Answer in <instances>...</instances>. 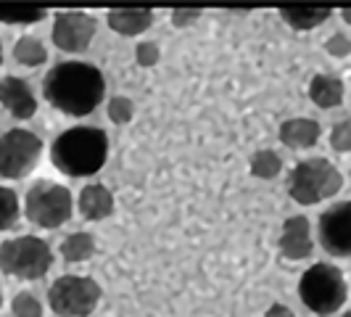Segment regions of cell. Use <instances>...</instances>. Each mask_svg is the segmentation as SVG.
<instances>
[{"label":"cell","instance_id":"cell-1","mask_svg":"<svg viewBox=\"0 0 351 317\" xmlns=\"http://www.w3.org/2000/svg\"><path fill=\"white\" fill-rule=\"evenodd\" d=\"M104 74L88 61L56 64L43 80L45 101L69 117H85L93 108H98V104L104 101Z\"/></svg>","mask_w":351,"mask_h":317},{"label":"cell","instance_id":"cell-2","mask_svg":"<svg viewBox=\"0 0 351 317\" xmlns=\"http://www.w3.org/2000/svg\"><path fill=\"white\" fill-rule=\"evenodd\" d=\"M108 158V135L101 127H69L51 145V161L69 177H90L104 169Z\"/></svg>","mask_w":351,"mask_h":317},{"label":"cell","instance_id":"cell-3","mask_svg":"<svg viewBox=\"0 0 351 317\" xmlns=\"http://www.w3.org/2000/svg\"><path fill=\"white\" fill-rule=\"evenodd\" d=\"M53 264L51 246L37 235H19L0 244V270L19 281H40Z\"/></svg>","mask_w":351,"mask_h":317},{"label":"cell","instance_id":"cell-4","mask_svg":"<svg viewBox=\"0 0 351 317\" xmlns=\"http://www.w3.org/2000/svg\"><path fill=\"white\" fill-rule=\"evenodd\" d=\"M341 185H343L341 172L322 156L299 161L288 177V191L293 196V201H299L304 207H312L335 196L341 191Z\"/></svg>","mask_w":351,"mask_h":317},{"label":"cell","instance_id":"cell-5","mask_svg":"<svg viewBox=\"0 0 351 317\" xmlns=\"http://www.w3.org/2000/svg\"><path fill=\"white\" fill-rule=\"evenodd\" d=\"M299 296L315 315H333L346 301V281L338 267L317 262L301 275Z\"/></svg>","mask_w":351,"mask_h":317},{"label":"cell","instance_id":"cell-6","mask_svg":"<svg viewBox=\"0 0 351 317\" xmlns=\"http://www.w3.org/2000/svg\"><path fill=\"white\" fill-rule=\"evenodd\" d=\"M74 198L66 185H58L51 180H37L35 185L27 191L24 198V214L27 220L37 228L56 230L64 222H69Z\"/></svg>","mask_w":351,"mask_h":317},{"label":"cell","instance_id":"cell-7","mask_svg":"<svg viewBox=\"0 0 351 317\" xmlns=\"http://www.w3.org/2000/svg\"><path fill=\"white\" fill-rule=\"evenodd\" d=\"M101 301V285L88 275H61L48 288V304L61 317H88Z\"/></svg>","mask_w":351,"mask_h":317},{"label":"cell","instance_id":"cell-8","mask_svg":"<svg viewBox=\"0 0 351 317\" xmlns=\"http://www.w3.org/2000/svg\"><path fill=\"white\" fill-rule=\"evenodd\" d=\"M43 141L35 132L14 127L0 135V177L5 180H21L27 177L40 161Z\"/></svg>","mask_w":351,"mask_h":317},{"label":"cell","instance_id":"cell-9","mask_svg":"<svg viewBox=\"0 0 351 317\" xmlns=\"http://www.w3.org/2000/svg\"><path fill=\"white\" fill-rule=\"evenodd\" d=\"M319 244L333 257H351V201L333 204L319 214Z\"/></svg>","mask_w":351,"mask_h":317},{"label":"cell","instance_id":"cell-10","mask_svg":"<svg viewBox=\"0 0 351 317\" xmlns=\"http://www.w3.org/2000/svg\"><path fill=\"white\" fill-rule=\"evenodd\" d=\"M95 35V19L82 11H64L53 19V43L66 53L85 51Z\"/></svg>","mask_w":351,"mask_h":317},{"label":"cell","instance_id":"cell-11","mask_svg":"<svg viewBox=\"0 0 351 317\" xmlns=\"http://www.w3.org/2000/svg\"><path fill=\"white\" fill-rule=\"evenodd\" d=\"M0 106L14 119H29L37 111V98L27 80L8 74V77L0 80Z\"/></svg>","mask_w":351,"mask_h":317},{"label":"cell","instance_id":"cell-12","mask_svg":"<svg viewBox=\"0 0 351 317\" xmlns=\"http://www.w3.org/2000/svg\"><path fill=\"white\" fill-rule=\"evenodd\" d=\"M280 251L285 259H306L312 254V228L306 217H288L282 222V235H280Z\"/></svg>","mask_w":351,"mask_h":317},{"label":"cell","instance_id":"cell-13","mask_svg":"<svg viewBox=\"0 0 351 317\" xmlns=\"http://www.w3.org/2000/svg\"><path fill=\"white\" fill-rule=\"evenodd\" d=\"M108 27L114 32H119L124 37H132V35H141L145 32L151 24H154V11L148 8H122V11H108Z\"/></svg>","mask_w":351,"mask_h":317},{"label":"cell","instance_id":"cell-14","mask_svg":"<svg viewBox=\"0 0 351 317\" xmlns=\"http://www.w3.org/2000/svg\"><path fill=\"white\" fill-rule=\"evenodd\" d=\"M319 132H322L319 124L306 117H296L280 124V141L288 148H312L319 141Z\"/></svg>","mask_w":351,"mask_h":317},{"label":"cell","instance_id":"cell-15","mask_svg":"<svg viewBox=\"0 0 351 317\" xmlns=\"http://www.w3.org/2000/svg\"><path fill=\"white\" fill-rule=\"evenodd\" d=\"M80 211L88 220H104L114 211V196L106 185L90 183L80 191Z\"/></svg>","mask_w":351,"mask_h":317},{"label":"cell","instance_id":"cell-16","mask_svg":"<svg viewBox=\"0 0 351 317\" xmlns=\"http://www.w3.org/2000/svg\"><path fill=\"white\" fill-rule=\"evenodd\" d=\"M309 98L319 108L341 106V101H343V82L338 77H330V74H315V80L309 85Z\"/></svg>","mask_w":351,"mask_h":317},{"label":"cell","instance_id":"cell-17","mask_svg":"<svg viewBox=\"0 0 351 317\" xmlns=\"http://www.w3.org/2000/svg\"><path fill=\"white\" fill-rule=\"evenodd\" d=\"M280 16L285 24H291L293 30H312V27H319L322 21L330 19V8H304V5H291V8H282Z\"/></svg>","mask_w":351,"mask_h":317},{"label":"cell","instance_id":"cell-18","mask_svg":"<svg viewBox=\"0 0 351 317\" xmlns=\"http://www.w3.org/2000/svg\"><path fill=\"white\" fill-rule=\"evenodd\" d=\"M95 254V238L90 233H71L61 241V257L66 262H88Z\"/></svg>","mask_w":351,"mask_h":317},{"label":"cell","instance_id":"cell-19","mask_svg":"<svg viewBox=\"0 0 351 317\" xmlns=\"http://www.w3.org/2000/svg\"><path fill=\"white\" fill-rule=\"evenodd\" d=\"M14 58H16L21 67H40L48 61V51L43 45V40L35 35H24L16 40L14 45Z\"/></svg>","mask_w":351,"mask_h":317},{"label":"cell","instance_id":"cell-20","mask_svg":"<svg viewBox=\"0 0 351 317\" xmlns=\"http://www.w3.org/2000/svg\"><path fill=\"white\" fill-rule=\"evenodd\" d=\"M282 169V158L275 154V151H269V148H262V151H256L254 156H251V172L256 177H262V180H272V177H278Z\"/></svg>","mask_w":351,"mask_h":317},{"label":"cell","instance_id":"cell-21","mask_svg":"<svg viewBox=\"0 0 351 317\" xmlns=\"http://www.w3.org/2000/svg\"><path fill=\"white\" fill-rule=\"evenodd\" d=\"M19 214H21V207H19L16 191L0 185V233L14 228L19 222Z\"/></svg>","mask_w":351,"mask_h":317},{"label":"cell","instance_id":"cell-22","mask_svg":"<svg viewBox=\"0 0 351 317\" xmlns=\"http://www.w3.org/2000/svg\"><path fill=\"white\" fill-rule=\"evenodd\" d=\"M48 16L45 8H24V5H14V8H0V21L3 24H37Z\"/></svg>","mask_w":351,"mask_h":317},{"label":"cell","instance_id":"cell-23","mask_svg":"<svg viewBox=\"0 0 351 317\" xmlns=\"http://www.w3.org/2000/svg\"><path fill=\"white\" fill-rule=\"evenodd\" d=\"M11 312H14V317H43V304L35 294L21 291L11 301Z\"/></svg>","mask_w":351,"mask_h":317},{"label":"cell","instance_id":"cell-24","mask_svg":"<svg viewBox=\"0 0 351 317\" xmlns=\"http://www.w3.org/2000/svg\"><path fill=\"white\" fill-rule=\"evenodd\" d=\"M135 117V104L124 95H117L108 101V119L114 124H127L130 119Z\"/></svg>","mask_w":351,"mask_h":317},{"label":"cell","instance_id":"cell-25","mask_svg":"<svg viewBox=\"0 0 351 317\" xmlns=\"http://www.w3.org/2000/svg\"><path fill=\"white\" fill-rule=\"evenodd\" d=\"M330 145H333L335 151H341V154L351 151V122L349 119H343V122H338L333 127V132H330Z\"/></svg>","mask_w":351,"mask_h":317},{"label":"cell","instance_id":"cell-26","mask_svg":"<svg viewBox=\"0 0 351 317\" xmlns=\"http://www.w3.org/2000/svg\"><path fill=\"white\" fill-rule=\"evenodd\" d=\"M325 51L335 56V58H343V56H349L351 53V37L343 35V32H335L325 40Z\"/></svg>","mask_w":351,"mask_h":317},{"label":"cell","instance_id":"cell-27","mask_svg":"<svg viewBox=\"0 0 351 317\" xmlns=\"http://www.w3.org/2000/svg\"><path fill=\"white\" fill-rule=\"evenodd\" d=\"M158 58H161V51H158L156 43H141L138 48H135V61L141 64V67H156Z\"/></svg>","mask_w":351,"mask_h":317},{"label":"cell","instance_id":"cell-28","mask_svg":"<svg viewBox=\"0 0 351 317\" xmlns=\"http://www.w3.org/2000/svg\"><path fill=\"white\" fill-rule=\"evenodd\" d=\"M201 19V11H195V8H177V11H172V24L175 27H188V24H193V21H198Z\"/></svg>","mask_w":351,"mask_h":317},{"label":"cell","instance_id":"cell-29","mask_svg":"<svg viewBox=\"0 0 351 317\" xmlns=\"http://www.w3.org/2000/svg\"><path fill=\"white\" fill-rule=\"evenodd\" d=\"M264 317H296V315H293V312H291L285 304H272V307L267 309V315H264Z\"/></svg>","mask_w":351,"mask_h":317},{"label":"cell","instance_id":"cell-30","mask_svg":"<svg viewBox=\"0 0 351 317\" xmlns=\"http://www.w3.org/2000/svg\"><path fill=\"white\" fill-rule=\"evenodd\" d=\"M341 16H343L346 24H351V8H343V11H341Z\"/></svg>","mask_w":351,"mask_h":317},{"label":"cell","instance_id":"cell-31","mask_svg":"<svg viewBox=\"0 0 351 317\" xmlns=\"http://www.w3.org/2000/svg\"><path fill=\"white\" fill-rule=\"evenodd\" d=\"M0 64H3V45H0Z\"/></svg>","mask_w":351,"mask_h":317},{"label":"cell","instance_id":"cell-32","mask_svg":"<svg viewBox=\"0 0 351 317\" xmlns=\"http://www.w3.org/2000/svg\"><path fill=\"white\" fill-rule=\"evenodd\" d=\"M0 307H3V291H0Z\"/></svg>","mask_w":351,"mask_h":317},{"label":"cell","instance_id":"cell-33","mask_svg":"<svg viewBox=\"0 0 351 317\" xmlns=\"http://www.w3.org/2000/svg\"><path fill=\"white\" fill-rule=\"evenodd\" d=\"M343 317H351V309H349V312H346V315H343Z\"/></svg>","mask_w":351,"mask_h":317}]
</instances>
